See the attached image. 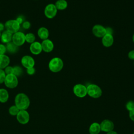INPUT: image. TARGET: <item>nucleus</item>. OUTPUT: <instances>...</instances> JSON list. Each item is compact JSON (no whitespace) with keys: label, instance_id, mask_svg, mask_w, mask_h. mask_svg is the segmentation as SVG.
Returning a JSON list of instances; mask_svg holds the SVG:
<instances>
[{"label":"nucleus","instance_id":"obj_38","mask_svg":"<svg viewBox=\"0 0 134 134\" xmlns=\"http://www.w3.org/2000/svg\"><path fill=\"white\" fill-rule=\"evenodd\" d=\"M132 41H133V43H134V34H133V36H132Z\"/></svg>","mask_w":134,"mask_h":134},{"label":"nucleus","instance_id":"obj_1","mask_svg":"<svg viewBox=\"0 0 134 134\" xmlns=\"http://www.w3.org/2000/svg\"><path fill=\"white\" fill-rule=\"evenodd\" d=\"M30 101L28 96L23 93L17 94L15 97V105L20 110H26L29 107Z\"/></svg>","mask_w":134,"mask_h":134},{"label":"nucleus","instance_id":"obj_41","mask_svg":"<svg viewBox=\"0 0 134 134\" xmlns=\"http://www.w3.org/2000/svg\"><path fill=\"white\" fill-rule=\"evenodd\" d=\"M133 65H134V62H133Z\"/></svg>","mask_w":134,"mask_h":134},{"label":"nucleus","instance_id":"obj_21","mask_svg":"<svg viewBox=\"0 0 134 134\" xmlns=\"http://www.w3.org/2000/svg\"><path fill=\"white\" fill-rule=\"evenodd\" d=\"M54 5L57 9L60 10H64L68 7V3L65 0H58Z\"/></svg>","mask_w":134,"mask_h":134},{"label":"nucleus","instance_id":"obj_14","mask_svg":"<svg viewBox=\"0 0 134 134\" xmlns=\"http://www.w3.org/2000/svg\"><path fill=\"white\" fill-rule=\"evenodd\" d=\"M29 50L32 54L39 55L42 51L41 43L35 41V42L30 44Z\"/></svg>","mask_w":134,"mask_h":134},{"label":"nucleus","instance_id":"obj_22","mask_svg":"<svg viewBox=\"0 0 134 134\" xmlns=\"http://www.w3.org/2000/svg\"><path fill=\"white\" fill-rule=\"evenodd\" d=\"M6 50L10 53H16L18 51V47L16 46L12 41L6 44Z\"/></svg>","mask_w":134,"mask_h":134},{"label":"nucleus","instance_id":"obj_20","mask_svg":"<svg viewBox=\"0 0 134 134\" xmlns=\"http://www.w3.org/2000/svg\"><path fill=\"white\" fill-rule=\"evenodd\" d=\"M9 98V93L8 91L3 88H0V102L5 103L7 102Z\"/></svg>","mask_w":134,"mask_h":134},{"label":"nucleus","instance_id":"obj_28","mask_svg":"<svg viewBox=\"0 0 134 134\" xmlns=\"http://www.w3.org/2000/svg\"><path fill=\"white\" fill-rule=\"evenodd\" d=\"M5 73L6 75L7 74H13V66H7L4 69Z\"/></svg>","mask_w":134,"mask_h":134},{"label":"nucleus","instance_id":"obj_11","mask_svg":"<svg viewBox=\"0 0 134 134\" xmlns=\"http://www.w3.org/2000/svg\"><path fill=\"white\" fill-rule=\"evenodd\" d=\"M92 33L97 38H102L106 34V28L101 25H95L93 27Z\"/></svg>","mask_w":134,"mask_h":134},{"label":"nucleus","instance_id":"obj_4","mask_svg":"<svg viewBox=\"0 0 134 134\" xmlns=\"http://www.w3.org/2000/svg\"><path fill=\"white\" fill-rule=\"evenodd\" d=\"M4 25L5 30L12 34H14L17 31H19L20 28V25L16 19L8 20L5 23Z\"/></svg>","mask_w":134,"mask_h":134},{"label":"nucleus","instance_id":"obj_13","mask_svg":"<svg viewBox=\"0 0 134 134\" xmlns=\"http://www.w3.org/2000/svg\"><path fill=\"white\" fill-rule=\"evenodd\" d=\"M42 51L46 53H50L54 49L53 42L50 39H47L42 40L41 43Z\"/></svg>","mask_w":134,"mask_h":134},{"label":"nucleus","instance_id":"obj_17","mask_svg":"<svg viewBox=\"0 0 134 134\" xmlns=\"http://www.w3.org/2000/svg\"><path fill=\"white\" fill-rule=\"evenodd\" d=\"M12 36H13V34L8 32L6 30H4L1 33L0 40L2 42V43L7 44L12 41Z\"/></svg>","mask_w":134,"mask_h":134},{"label":"nucleus","instance_id":"obj_12","mask_svg":"<svg viewBox=\"0 0 134 134\" xmlns=\"http://www.w3.org/2000/svg\"><path fill=\"white\" fill-rule=\"evenodd\" d=\"M101 130L106 132L113 130L114 128V124L113 122L109 119H105L100 124Z\"/></svg>","mask_w":134,"mask_h":134},{"label":"nucleus","instance_id":"obj_3","mask_svg":"<svg viewBox=\"0 0 134 134\" xmlns=\"http://www.w3.org/2000/svg\"><path fill=\"white\" fill-rule=\"evenodd\" d=\"M87 94L94 98L100 97L102 95V90L100 87L96 84H91L87 87Z\"/></svg>","mask_w":134,"mask_h":134},{"label":"nucleus","instance_id":"obj_31","mask_svg":"<svg viewBox=\"0 0 134 134\" xmlns=\"http://www.w3.org/2000/svg\"><path fill=\"white\" fill-rule=\"evenodd\" d=\"M26 72L29 75H34L36 72V69L34 67L28 68L26 69Z\"/></svg>","mask_w":134,"mask_h":134},{"label":"nucleus","instance_id":"obj_2","mask_svg":"<svg viewBox=\"0 0 134 134\" xmlns=\"http://www.w3.org/2000/svg\"><path fill=\"white\" fill-rule=\"evenodd\" d=\"M48 68L52 72H59L61 71L63 68V62L61 58L54 57L50 60L48 63Z\"/></svg>","mask_w":134,"mask_h":134},{"label":"nucleus","instance_id":"obj_34","mask_svg":"<svg viewBox=\"0 0 134 134\" xmlns=\"http://www.w3.org/2000/svg\"><path fill=\"white\" fill-rule=\"evenodd\" d=\"M129 118H130V119L132 121H134V109L131 110V111H129Z\"/></svg>","mask_w":134,"mask_h":134},{"label":"nucleus","instance_id":"obj_8","mask_svg":"<svg viewBox=\"0 0 134 134\" xmlns=\"http://www.w3.org/2000/svg\"><path fill=\"white\" fill-rule=\"evenodd\" d=\"M73 91L75 95L80 98H83L87 95L86 87L82 84L75 85L73 87Z\"/></svg>","mask_w":134,"mask_h":134},{"label":"nucleus","instance_id":"obj_18","mask_svg":"<svg viewBox=\"0 0 134 134\" xmlns=\"http://www.w3.org/2000/svg\"><path fill=\"white\" fill-rule=\"evenodd\" d=\"M10 58L8 56L5 54H0V69H4L9 65L10 63Z\"/></svg>","mask_w":134,"mask_h":134},{"label":"nucleus","instance_id":"obj_32","mask_svg":"<svg viewBox=\"0 0 134 134\" xmlns=\"http://www.w3.org/2000/svg\"><path fill=\"white\" fill-rule=\"evenodd\" d=\"M128 57L129 59L132 60H134V50H131L128 52Z\"/></svg>","mask_w":134,"mask_h":134},{"label":"nucleus","instance_id":"obj_35","mask_svg":"<svg viewBox=\"0 0 134 134\" xmlns=\"http://www.w3.org/2000/svg\"><path fill=\"white\" fill-rule=\"evenodd\" d=\"M106 34L113 35V30L110 27L106 28Z\"/></svg>","mask_w":134,"mask_h":134},{"label":"nucleus","instance_id":"obj_29","mask_svg":"<svg viewBox=\"0 0 134 134\" xmlns=\"http://www.w3.org/2000/svg\"><path fill=\"white\" fill-rule=\"evenodd\" d=\"M22 25V27L24 29H26V30H27V29H29L30 27H31V24L29 21H24L23 24H21Z\"/></svg>","mask_w":134,"mask_h":134},{"label":"nucleus","instance_id":"obj_33","mask_svg":"<svg viewBox=\"0 0 134 134\" xmlns=\"http://www.w3.org/2000/svg\"><path fill=\"white\" fill-rule=\"evenodd\" d=\"M16 21L21 25L23 23L24 21V17H23V16H19L18 17H17L16 19Z\"/></svg>","mask_w":134,"mask_h":134},{"label":"nucleus","instance_id":"obj_27","mask_svg":"<svg viewBox=\"0 0 134 134\" xmlns=\"http://www.w3.org/2000/svg\"><path fill=\"white\" fill-rule=\"evenodd\" d=\"M6 75V74L4 70L3 69H0V84L4 83Z\"/></svg>","mask_w":134,"mask_h":134},{"label":"nucleus","instance_id":"obj_30","mask_svg":"<svg viewBox=\"0 0 134 134\" xmlns=\"http://www.w3.org/2000/svg\"><path fill=\"white\" fill-rule=\"evenodd\" d=\"M6 51V45L3 43H0V54H5Z\"/></svg>","mask_w":134,"mask_h":134},{"label":"nucleus","instance_id":"obj_40","mask_svg":"<svg viewBox=\"0 0 134 134\" xmlns=\"http://www.w3.org/2000/svg\"><path fill=\"white\" fill-rule=\"evenodd\" d=\"M133 134H134V132H133Z\"/></svg>","mask_w":134,"mask_h":134},{"label":"nucleus","instance_id":"obj_6","mask_svg":"<svg viewBox=\"0 0 134 134\" xmlns=\"http://www.w3.org/2000/svg\"><path fill=\"white\" fill-rule=\"evenodd\" d=\"M12 41L18 47L23 46L26 42L25 34L21 31H17L13 34Z\"/></svg>","mask_w":134,"mask_h":134},{"label":"nucleus","instance_id":"obj_25","mask_svg":"<svg viewBox=\"0 0 134 134\" xmlns=\"http://www.w3.org/2000/svg\"><path fill=\"white\" fill-rule=\"evenodd\" d=\"M19 110H20L15 105H12L9 108L8 112L12 116H16Z\"/></svg>","mask_w":134,"mask_h":134},{"label":"nucleus","instance_id":"obj_19","mask_svg":"<svg viewBox=\"0 0 134 134\" xmlns=\"http://www.w3.org/2000/svg\"><path fill=\"white\" fill-rule=\"evenodd\" d=\"M100 131V124L96 122L92 123L89 127V132L90 134H98Z\"/></svg>","mask_w":134,"mask_h":134},{"label":"nucleus","instance_id":"obj_15","mask_svg":"<svg viewBox=\"0 0 134 134\" xmlns=\"http://www.w3.org/2000/svg\"><path fill=\"white\" fill-rule=\"evenodd\" d=\"M103 45L107 48L111 47L114 43V37L113 35L106 34L102 39Z\"/></svg>","mask_w":134,"mask_h":134},{"label":"nucleus","instance_id":"obj_5","mask_svg":"<svg viewBox=\"0 0 134 134\" xmlns=\"http://www.w3.org/2000/svg\"><path fill=\"white\" fill-rule=\"evenodd\" d=\"M4 83L5 85L9 88H15L18 84V77L13 74H7L6 75Z\"/></svg>","mask_w":134,"mask_h":134},{"label":"nucleus","instance_id":"obj_39","mask_svg":"<svg viewBox=\"0 0 134 134\" xmlns=\"http://www.w3.org/2000/svg\"><path fill=\"white\" fill-rule=\"evenodd\" d=\"M1 32L0 31V39H1Z\"/></svg>","mask_w":134,"mask_h":134},{"label":"nucleus","instance_id":"obj_7","mask_svg":"<svg viewBox=\"0 0 134 134\" xmlns=\"http://www.w3.org/2000/svg\"><path fill=\"white\" fill-rule=\"evenodd\" d=\"M58 9L53 4H49L44 8V16L48 19L53 18L57 14Z\"/></svg>","mask_w":134,"mask_h":134},{"label":"nucleus","instance_id":"obj_37","mask_svg":"<svg viewBox=\"0 0 134 134\" xmlns=\"http://www.w3.org/2000/svg\"><path fill=\"white\" fill-rule=\"evenodd\" d=\"M107 134H118L117 132L114 131V130H112V131H109L108 132H107Z\"/></svg>","mask_w":134,"mask_h":134},{"label":"nucleus","instance_id":"obj_42","mask_svg":"<svg viewBox=\"0 0 134 134\" xmlns=\"http://www.w3.org/2000/svg\"><path fill=\"white\" fill-rule=\"evenodd\" d=\"M34 1H37V0H34Z\"/></svg>","mask_w":134,"mask_h":134},{"label":"nucleus","instance_id":"obj_16","mask_svg":"<svg viewBox=\"0 0 134 134\" xmlns=\"http://www.w3.org/2000/svg\"><path fill=\"white\" fill-rule=\"evenodd\" d=\"M37 35L39 38L41 40H46L48 39L49 36V31L46 27H41L38 29Z\"/></svg>","mask_w":134,"mask_h":134},{"label":"nucleus","instance_id":"obj_9","mask_svg":"<svg viewBox=\"0 0 134 134\" xmlns=\"http://www.w3.org/2000/svg\"><path fill=\"white\" fill-rule=\"evenodd\" d=\"M16 118L20 124L25 125L29 121V114L26 110H20L16 115Z\"/></svg>","mask_w":134,"mask_h":134},{"label":"nucleus","instance_id":"obj_10","mask_svg":"<svg viewBox=\"0 0 134 134\" xmlns=\"http://www.w3.org/2000/svg\"><path fill=\"white\" fill-rule=\"evenodd\" d=\"M21 64L25 68L28 69L34 67L35 61L33 57L29 55H24L21 59Z\"/></svg>","mask_w":134,"mask_h":134},{"label":"nucleus","instance_id":"obj_26","mask_svg":"<svg viewBox=\"0 0 134 134\" xmlns=\"http://www.w3.org/2000/svg\"><path fill=\"white\" fill-rule=\"evenodd\" d=\"M126 109L129 111H131V110L134 109V102L132 100H130L126 105Z\"/></svg>","mask_w":134,"mask_h":134},{"label":"nucleus","instance_id":"obj_24","mask_svg":"<svg viewBox=\"0 0 134 134\" xmlns=\"http://www.w3.org/2000/svg\"><path fill=\"white\" fill-rule=\"evenodd\" d=\"M23 72V69L20 66L18 65L13 66V74L15 75L16 76L18 77L19 76H20L22 74Z\"/></svg>","mask_w":134,"mask_h":134},{"label":"nucleus","instance_id":"obj_36","mask_svg":"<svg viewBox=\"0 0 134 134\" xmlns=\"http://www.w3.org/2000/svg\"><path fill=\"white\" fill-rule=\"evenodd\" d=\"M5 30V25L3 23H0V31L3 32Z\"/></svg>","mask_w":134,"mask_h":134},{"label":"nucleus","instance_id":"obj_23","mask_svg":"<svg viewBox=\"0 0 134 134\" xmlns=\"http://www.w3.org/2000/svg\"><path fill=\"white\" fill-rule=\"evenodd\" d=\"M36 40L35 35L31 32H28L25 34V41L28 43H32Z\"/></svg>","mask_w":134,"mask_h":134}]
</instances>
